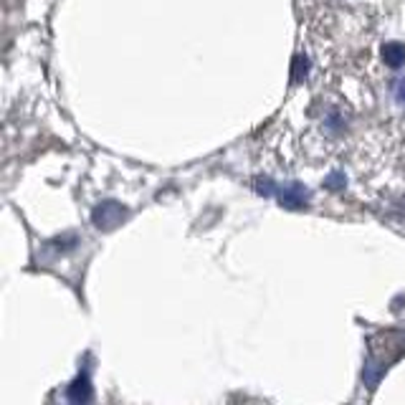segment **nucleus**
<instances>
[{
    "instance_id": "obj_1",
    "label": "nucleus",
    "mask_w": 405,
    "mask_h": 405,
    "mask_svg": "<svg viewBox=\"0 0 405 405\" xmlns=\"http://www.w3.org/2000/svg\"><path fill=\"white\" fill-rule=\"evenodd\" d=\"M122 218H124V208L115 200H109V203H102V206L94 211V225L97 228H115L117 223H122Z\"/></svg>"
},
{
    "instance_id": "obj_2",
    "label": "nucleus",
    "mask_w": 405,
    "mask_h": 405,
    "mask_svg": "<svg viewBox=\"0 0 405 405\" xmlns=\"http://www.w3.org/2000/svg\"><path fill=\"white\" fill-rule=\"evenodd\" d=\"M278 193V200H281V206H286V208H299V206H304L307 203V190L299 185V182H291V185H286V188H281V190H276Z\"/></svg>"
},
{
    "instance_id": "obj_3",
    "label": "nucleus",
    "mask_w": 405,
    "mask_h": 405,
    "mask_svg": "<svg viewBox=\"0 0 405 405\" xmlns=\"http://www.w3.org/2000/svg\"><path fill=\"white\" fill-rule=\"evenodd\" d=\"M382 59L387 61V66H400V64L405 61V46L400 41L385 43V49H382Z\"/></svg>"
},
{
    "instance_id": "obj_4",
    "label": "nucleus",
    "mask_w": 405,
    "mask_h": 405,
    "mask_svg": "<svg viewBox=\"0 0 405 405\" xmlns=\"http://www.w3.org/2000/svg\"><path fill=\"white\" fill-rule=\"evenodd\" d=\"M324 129L332 134L342 132V129H345V115H342L339 109H329L324 117Z\"/></svg>"
},
{
    "instance_id": "obj_5",
    "label": "nucleus",
    "mask_w": 405,
    "mask_h": 405,
    "mask_svg": "<svg viewBox=\"0 0 405 405\" xmlns=\"http://www.w3.org/2000/svg\"><path fill=\"white\" fill-rule=\"evenodd\" d=\"M393 94H395V102H398L400 107H405V79H398V81H395Z\"/></svg>"
},
{
    "instance_id": "obj_6",
    "label": "nucleus",
    "mask_w": 405,
    "mask_h": 405,
    "mask_svg": "<svg viewBox=\"0 0 405 405\" xmlns=\"http://www.w3.org/2000/svg\"><path fill=\"white\" fill-rule=\"evenodd\" d=\"M339 180H342V175H337V172H334V175L327 177L324 185H327V188H342V182H339Z\"/></svg>"
}]
</instances>
